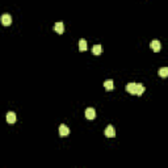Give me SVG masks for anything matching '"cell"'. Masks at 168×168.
<instances>
[{
	"label": "cell",
	"instance_id": "5",
	"mask_svg": "<svg viewBox=\"0 0 168 168\" xmlns=\"http://www.w3.org/2000/svg\"><path fill=\"white\" fill-rule=\"evenodd\" d=\"M54 29H55V32H57L58 34H62L63 32H64V24H63L62 21H58V22H55Z\"/></svg>",
	"mask_w": 168,
	"mask_h": 168
},
{
	"label": "cell",
	"instance_id": "13",
	"mask_svg": "<svg viewBox=\"0 0 168 168\" xmlns=\"http://www.w3.org/2000/svg\"><path fill=\"white\" fill-rule=\"evenodd\" d=\"M159 75L162 76V78H167V76H168V67H162V68H160Z\"/></svg>",
	"mask_w": 168,
	"mask_h": 168
},
{
	"label": "cell",
	"instance_id": "1",
	"mask_svg": "<svg viewBox=\"0 0 168 168\" xmlns=\"http://www.w3.org/2000/svg\"><path fill=\"white\" fill-rule=\"evenodd\" d=\"M104 134H105V136H108V138H113V136H116V130H114V127H113L112 125H108L106 129L104 130Z\"/></svg>",
	"mask_w": 168,
	"mask_h": 168
},
{
	"label": "cell",
	"instance_id": "11",
	"mask_svg": "<svg viewBox=\"0 0 168 168\" xmlns=\"http://www.w3.org/2000/svg\"><path fill=\"white\" fill-rule=\"evenodd\" d=\"M101 51H102V46H101V45H94L93 49H92V52H93L94 55H100V54H101Z\"/></svg>",
	"mask_w": 168,
	"mask_h": 168
},
{
	"label": "cell",
	"instance_id": "12",
	"mask_svg": "<svg viewBox=\"0 0 168 168\" xmlns=\"http://www.w3.org/2000/svg\"><path fill=\"white\" fill-rule=\"evenodd\" d=\"M104 87H105V89H108V91H112L113 89V80H105L104 81Z\"/></svg>",
	"mask_w": 168,
	"mask_h": 168
},
{
	"label": "cell",
	"instance_id": "10",
	"mask_svg": "<svg viewBox=\"0 0 168 168\" xmlns=\"http://www.w3.org/2000/svg\"><path fill=\"white\" fill-rule=\"evenodd\" d=\"M79 50H80V51H85L87 50V41L84 38H81L80 41H79Z\"/></svg>",
	"mask_w": 168,
	"mask_h": 168
},
{
	"label": "cell",
	"instance_id": "8",
	"mask_svg": "<svg viewBox=\"0 0 168 168\" xmlns=\"http://www.w3.org/2000/svg\"><path fill=\"white\" fill-rule=\"evenodd\" d=\"M7 122L8 123H15L16 122V114H15V112H8L7 113Z\"/></svg>",
	"mask_w": 168,
	"mask_h": 168
},
{
	"label": "cell",
	"instance_id": "6",
	"mask_svg": "<svg viewBox=\"0 0 168 168\" xmlns=\"http://www.w3.org/2000/svg\"><path fill=\"white\" fill-rule=\"evenodd\" d=\"M126 91H127L130 94H135V92H136V83H129V84H126Z\"/></svg>",
	"mask_w": 168,
	"mask_h": 168
},
{
	"label": "cell",
	"instance_id": "7",
	"mask_svg": "<svg viewBox=\"0 0 168 168\" xmlns=\"http://www.w3.org/2000/svg\"><path fill=\"white\" fill-rule=\"evenodd\" d=\"M68 134H70V129H68L66 125H63V123H62V125L59 126V135L60 136H67Z\"/></svg>",
	"mask_w": 168,
	"mask_h": 168
},
{
	"label": "cell",
	"instance_id": "3",
	"mask_svg": "<svg viewBox=\"0 0 168 168\" xmlns=\"http://www.w3.org/2000/svg\"><path fill=\"white\" fill-rule=\"evenodd\" d=\"M150 46H151V49L154 50L155 52H159L160 49H162V43H160L159 39H154V41L151 42V45H150Z\"/></svg>",
	"mask_w": 168,
	"mask_h": 168
},
{
	"label": "cell",
	"instance_id": "2",
	"mask_svg": "<svg viewBox=\"0 0 168 168\" xmlns=\"http://www.w3.org/2000/svg\"><path fill=\"white\" fill-rule=\"evenodd\" d=\"M85 117L88 120H94L96 118V110L93 108H87L85 109Z\"/></svg>",
	"mask_w": 168,
	"mask_h": 168
},
{
	"label": "cell",
	"instance_id": "4",
	"mask_svg": "<svg viewBox=\"0 0 168 168\" xmlns=\"http://www.w3.org/2000/svg\"><path fill=\"white\" fill-rule=\"evenodd\" d=\"M1 24L5 26L10 25L12 24V17H10V15H8V13H4V15L1 16Z\"/></svg>",
	"mask_w": 168,
	"mask_h": 168
},
{
	"label": "cell",
	"instance_id": "9",
	"mask_svg": "<svg viewBox=\"0 0 168 168\" xmlns=\"http://www.w3.org/2000/svg\"><path fill=\"white\" fill-rule=\"evenodd\" d=\"M143 92H144L143 84L136 83V92H135V94H136V96H142V94H143Z\"/></svg>",
	"mask_w": 168,
	"mask_h": 168
}]
</instances>
